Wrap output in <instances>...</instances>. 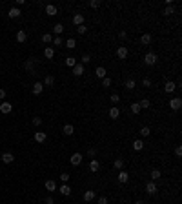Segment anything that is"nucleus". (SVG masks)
I'll list each match as a JSON object with an SVG mask.
<instances>
[{
    "label": "nucleus",
    "mask_w": 182,
    "mask_h": 204,
    "mask_svg": "<svg viewBox=\"0 0 182 204\" xmlns=\"http://www.w3.org/2000/svg\"><path fill=\"white\" fill-rule=\"evenodd\" d=\"M69 160H71V164H73V166H78L80 162L84 160V157H82V153H73Z\"/></svg>",
    "instance_id": "7ed1b4c3"
},
{
    "label": "nucleus",
    "mask_w": 182,
    "mask_h": 204,
    "mask_svg": "<svg viewBox=\"0 0 182 204\" xmlns=\"http://www.w3.org/2000/svg\"><path fill=\"white\" fill-rule=\"evenodd\" d=\"M102 86H104V87H109V86H111V78H109V77H104V78H102Z\"/></svg>",
    "instance_id": "58836bf2"
},
{
    "label": "nucleus",
    "mask_w": 182,
    "mask_h": 204,
    "mask_svg": "<svg viewBox=\"0 0 182 204\" xmlns=\"http://www.w3.org/2000/svg\"><path fill=\"white\" fill-rule=\"evenodd\" d=\"M173 13H175V9H173V6H167V8L164 9V15H167V17H170V15H173Z\"/></svg>",
    "instance_id": "79ce46f5"
},
{
    "label": "nucleus",
    "mask_w": 182,
    "mask_h": 204,
    "mask_svg": "<svg viewBox=\"0 0 182 204\" xmlns=\"http://www.w3.org/2000/svg\"><path fill=\"white\" fill-rule=\"evenodd\" d=\"M35 62H37L35 58H29V60H26V64H24L26 71H29V73H33V71H35Z\"/></svg>",
    "instance_id": "423d86ee"
},
{
    "label": "nucleus",
    "mask_w": 182,
    "mask_h": 204,
    "mask_svg": "<svg viewBox=\"0 0 182 204\" xmlns=\"http://www.w3.org/2000/svg\"><path fill=\"white\" fill-rule=\"evenodd\" d=\"M175 90H177V86H175V82H171V80H167V82L164 84V91L166 93H173Z\"/></svg>",
    "instance_id": "9b49d317"
},
{
    "label": "nucleus",
    "mask_w": 182,
    "mask_h": 204,
    "mask_svg": "<svg viewBox=\"0 0 182 204\" xmlns=\"http://www.w3.org/2000/svg\"><path fill=\"white\" fill-rule=\"evenodd\" d=\"M135 204H144V202H142V201H137V202H135Z\"/></svg>",
    "instance_id": "6e6d98bb"
},
{
    "label": "nucleus",
    "mask_w": 182,
    "mask_h": 204,
    "mask_svg": "<svg viewBox=\"0 0 182 204\" xmlns=\"http://www.w3.org/2000/svg\"><path fill=\"white\" fill-rule=\"evenodd\" d=\"M89 6H91L93 9H98L100 6H102V2H100V0H91V2H89Z\"/></svg>",
    "instance_id": "c9c22d12"
},
{
    "label": "nucleus",
    "mask_w": 182,
    "mask_h": 204,
    "mask_svg": "<svg viewBox=\"0 0 182 204\" xmlns=\"http://www.w3.org/2000/svg\"><path fill=\"white\" fill-rule=\"evenodd\" d=\"M109 117H111L113 120H115V119H118V117H120V110H118V108H117V106H113V108H111V110H109Z\"/></svg>",
    "instance_id": "a211bd4d"
},
{
    "label": "nucleus",
    "mask_w": 182,
    "mask_h": 204,
    "mask_svg": "<svg viewBox=\"0 0 182 204\" xmlns=\"http://www.w3.org/2000/svg\"><path fill=\"white\" fill-rule=\"evenodd\" d=\"M46 189H48L49 193H53V192H57V182L55 180H46Z\"/></svg>",
    "instance_id": "1a4fd4ad"
},
{
    "label": "nucleus",
    "mask_w": 182,
    "mask_h": 204,
    "mask_svg": "<svg viewBox=\"0 0 182 204\" xmlns=\"http://www.w3.org/2000/svg\"><path fill=\"white\" fill-rule=\"evenodd\" d=\"M118 182H122V184H126L127 180H129V175H127V171H122V169H120V173H118Z\"/></svg>",
    "instance_id": "f8f14e48"
},
{
    "label": "nucleus",
    "mask_w": 182,
    "mask_h": 204,
    "mask_svg": "<svg viewBox=\"0 0 182 204\" xmlns=\"http://www.w3.org/2000/svg\"><path fill=\"white\" fill-rule=\"evenodd\" d=\"M20 15H22V13H20L18 8H11V9H9V17H11V18H18Z\"/></svg>",
    "instance_id": "cd10ccee"
},
{
    "label": "nucleus",
    "mask_w": 182,
    "mask_h": 204,
    "mask_svg": "<svg viewBox=\"0 0 182 204\" xmlns=\"http://www.w3.org/2000/svg\"><path fill=\"white\" fill-rule=\"evenodd\" d=\"M73 22L77 24V28H78V26H82V24H84V15H80V13H77V15L73 17Z\"/></svg>",
    "instance_id": "412c9836"
},
{
    "label": "nucleus",
    "mask_w": 182,
    "mask_h": 204,
    "mask_svg": "<svg viewBox=\"0 0 182 204\" xmlns=\"http://www.w3.org/2000/svg\"><path fill=\"white\" fill-rule=\"evenodd\" d=\"M117 57L118 58H126L127 57V47L126 46H120L118 49H117Z\"/></svg>",
    "instance_id": "ddd939ff"
},
{
    "label": "nucleus",
    "mask_w": 182,
    "mask_h": 204,
    "mask_svg": "<svg viewBox=\"0 0 182 204\" xmlns=\"http://www.w3.org/2000/svg\"><path fill=\"white\" fill-rule=\"evenodd\" d=\"M60 180H62L64 184H67V180H69V173H60Z\"/></svg>",
    "instance_id": "a19ab883"
},
{
    "label": "nucleus",
    "mask_w": 182,
    "mask_h": 204,
    "mask_svg": "<svg viewBox=\"0 0 182 204\" xmlns=\"http://www.w3.org/2000/svg\"><path fill=\"white\" fill-rule=\"evenodd\" d=\"M140 42H142L144 46H147V44H151V35L149 33H144L142 37H140Z\"/></svg>",
    "instance_id": "393cba45"
},
{
    "label": "nucleus",
    "mask_w": 182,
    "mask_h": 204,
    "mask_svg": "<svg viewBox=\"0 0 182 204\" xmlns=\"http://www.w3.org/2000/svg\"><path fill=\"white\" fill-rule=\"evenodd\" d=\"M124 86H126V90H135V86H137V82H135L133 78H127Z\"/></svg>",
    "instance_id": "7c9ffc66"
},
{
    "label": "nucleus",
    "mask_w": 182,
    "mask_h": 204,
    "mask_svg": "<svg viewBox=\"0 0 182 204\" xmlns=\"http://www.w3.org/2000/svg\"><path fill=\"white\" fill-rule=\"evenodd\" d=\"M160 175H162V173H160V169H153V171H151V179L157 180V179H160Z\"/></svg>",
    "instance_id": "e433bc0d"
},
{
    "label": "nucleus",
    "mask_w": 182,
    "mask_h": 204,
    "mask_svg": "<svg viewBox=\"0 0 182 204\" xmlns=\"http://www.w3.org/2000/svg\"><path fill=\"white\" fill-rule=\"evenodd\" d=\"M58 192L62 193V195H66V197H67V195H71V188L67 186V184H62V186L58 188Z\"/></svg>",
    "instance_id": "b1692460"
},
{
    "label": "nucleus",
    "mask_w": 182,
    "mask_h": 204,
    "mask_svg": "<svg viewBox=\"0 0 182 204\" xmlns=\"http://www.w3.org/2000/svg\"><path fill=\"white\" fill-rule=\"evenodd\" d=\"M44 91V84L42 82H35V86H33V95H40Z\"/></svg>",
    "instance_id": "2eb2a0df"
},
{
    "label": "nucleus",
    "mask_w": 182,
    "mask_h": 204,
    "mask_svg": "<svg viewBox=\"0 0 182 204\" xmlns=\"http://www.w3.org/2000/svg\"><path fill=\"white\" fill-rule=\"evenodd\" d=\"M170 108H171V110H175V111H177V110H180V108H182V100H180L179 97L171 99V100H170Z\"/></svg>",
    "instance_id": "f03ea898"
},
{
    "label": "nucleus",
    "mask_w": 182,
    "mask_h": 204,
    "mask_svg": "<svg viewBox=\"0 0 182 204\" xmlns=\"http://www.w3.org/2000/svg\"><path fill=\"white\" fill-rule=\"evenodd\" d=\"M44 202H46V204H55V201H53L51 197H46V201H44Z\"/></svg>",
    "instance_id": "5fc2aeb1"
},
{
    "label": "nucleus",
    "mask_w": 182,
    "mask_h": 204,
    "mask_svg": "<svg viewBox=\"0 0 182 204\" xmlns=\"http://www.w3.org/2000/svg\"><path fill=\"white\" fill-rule=\"evenodd\" d=\"M13 160H15V155H13V153H9V151H6L4 155H2V162H4V164H11V162Z\"/></svg>",
    "instance_id": "6e6552de"
},
{
    "label": "nucleus",
    "mask_w": 182,
    "mask_h": 204,
    "mask_svg": "<svg viewBox=\"0 0 182 204\" xmlns=\"http://www.w3.org/2000/svg\"><path fill=\"white\" fill-rule=\"evenodd\" d=\"M57 13H58L57 6H53V4H48V6H46V15H49V17H55Z\"/></svg>",
    "instance_id": "0eeeda50"
},
{
    "label": "nucleus",
    "mask_w": 182,
    "mask_h": 204,
    "mask_svg": "<svg viewBox=\"0 0 182 204\" xmlns=\"http://www.w3.org/2000/svg\"><path fill=\"white\" fill-rule=\"evenodd\" d=\"M64 46L67 47V49H75V47H77V40H75V38H67Z\"/></svg>",
    "instance_id": "4be33fe9"
},
{
    "label": "nucleus",
    "mask_w": 182,
    "mask_h": 204,
    "mask_svg": "<svg viewBox=\"0 0 182 204\" xmlns=\"http://www.w3.org/2000/svg\"><path fill=\"white\" fill-rule=\"evenodd\" d=\"M98 204H107V199L106 197H98Z\"/></svg>",
    "instance_id": "603ef678"
},
{
    "label": "nucleus",
    "mask_w": 182,
    "mask_h": 204,
    "mask_svg": "<svg viewBox=\"0 0 182 204\" xmlns=\"http://www.w3.org/2000/svg\"><path fill=\"white\" fill-rule=\"evenodd\" d=\"M11 110H13L11 102H2V104H0V113L8 115V113H11Z\"/></svg>",
    "instance_id": "20e7f679"
},
{
    "label": "nucleus",
    "mask_w": 182,
    "mask_h": 204,
    "mask_svg": "<svg viewBox=\"0 0 182 204\" xmlns=\"http://www.w3.org/2000/svg\"><path fill=\"white\" fill-rule=\"evenodd\" d=\"M120 100V95L118 93H111V102H113V104H115V102H118Z\"/></svg>",
    "instance_id": "37998d69"
},
{
    "label": "nucleus",
    "mask_w": 182,
    "mask_h": 204,
    "mask_svg": "<svg viewBox=\"0 0 182 204\" xmlns=\"http://www.w3.org/2000/svg\"><path fill=\"white\" fill-rule=\"evenodd\" d=\"M26 38H28V33H26L24 29H20V31L17 33V42L22 44V42H26Z\"/></svg>",
    "instance_id": "dca6fc26"
},
{
    "label": "nucleus",
    "mask_w": 182,
    "mask_h": 204,
    "mask_svg": "<svg viewBox=\"0 0 182 204\" xmlns=\"http://www.w3.org/2000/svg\"><path fill=\"white\" fill-rule=\"evenodd\" d=\"M149 133H151V130H149L147 126H142V128H140V135H142V137H147Z\"/></svg>",
    "instance_id": "473e14b6"
},
{
    "label": "nucleus",
    "mask_w": 182,
    "mask_h": 204,
    "mask_svg": "<svg viewBox=\"0 0 182 204\" xmlns=\"http://www.w3.org/2000/svg\"><path fill=\"white\" fill-rule=\"evenodd\" d=\"M175 155H177V157H180V155H182V148H180V146L175 148Z\"/></svg>",
    "instance_id": "8fccbe9b"
},
{
    "label": "nucleus",
    "mask_w": 182,
    "mask_h": 204,
    "mask_svg": "<svg viewBox=\"0 0 182 204\" xmlns=\"http://www.w3.org/2000/svg\"><path fill=\"white\" fill-rule=\"evenodd\" d=\"M44 57L46 58H53V57H55V49H53V47H46V49H44Z\"/></svg>",
    "instance_id": "bb28decb"
},
{
    "label": "nucleus",
    "mask_w": 182,
    "mask_h": 204,
    "mask_svg": "<svg viewBox=\"0 0 182 204\" xmlns=\"http://www.w3.org/2000/svg\"><path fill=\"white\" fill-rule=\"evenodd\" d=\"M106 73H107V71H106V67H102V66H98L97 69H95L97 78H104V77H106Z\"/></svg>",
    "instance_id": "aec40b11"
},
{
    "label": "nucleus",
    "mask_w": 182,
    "mask_h": 204,
    "mask_svg": "<svg viewBox=\"0 0 182 204\" xmlns=\"http://www.w3.org/2000/svg\"><path fill=\"white\" fill-rule=\"evenodd\" d=\"M87 155H89L91 159H95V155H97V149H95V148H91L89 151H87Z\"/></svg>",
    "instance_id": "09e8293b"
},
{
    "label": "nucleus",
    "mask_w": 182,
    "mask_h": 204,
    "mask_svg": "<svg viewBox=\"0 0 182 204\" xmlns=\"http://www.w3.org/2000/svg\"><path fill=\"white\" fill-rule=\"evenodd\" d=\"M46 139H48V135H46L44 131H37V133H35V140L40 142V144H42V142H46Z\"/></svg>",
    "instance_id": "4468645a"
},
{
    "label": "nucleus",
    "mask_w": 182,
    "mask_h": 204,
    "mask_svg": "<svg viewBox=\"0 0 182 204\" xmlns=\"http://www.w3.org/2000/svg\"><path fill=\"white\" fill-rule=\"evenodd\" d=\"M142 84H144L146 87H149V86H151V80H149V78H144V80H142Z\"/></svg>",
    "instance_id": "3c124183"
},
{
    "label": "nucleus",
    "mask_w": 182,
    "mask_h": 204,
    "mask_svg": "<svg viewBox=\"0 0 182 204\" xmlns=\"http://www.w3.org/2000/svg\"><path fill=\"white\" fill-rule=\"evenodd\" d=\"M138 106H140V110H147V108L151 106V102L147 100V99H142V100L138 102Z\"/></svg>",
    "instance_id": "c756f323"
},
{
    "label": "nucleus",
    "mask_w": 182,
    "mask_h": 204,
    "mask_svg": "<svg viewBox=\"0 0 182 204\" xmlns=\"http://www.w3.org/2000/svg\"><path fill=\"white\" fill-rule=\"evenodd\" d=\"M91 62V55H87V53H86V55L82 57V64H89Z\"/></svg>",
    "instance_id": "c03bdc74"
},
{
    "label": "nucleus",
    "mask_w": 182,
    "mask_h": 204,
    "mask_svg": "<svg viewBox=\"0 0 182 204\" xmlns=\"http://www.w3.org/2000/svg\"><path fill=\"white\" fill-rule=\"evenodd\" d=\"M93 199H95V192H93V189H87V192H84V201H86V202H91Z\"/></svg>",
    "instance_id": "f3484780"
},
{
    "label": "nucleus",
    "mask_w": 182,
    "mask_h": 204,
    "mask_svg": "<svg viewBox=\"0 0 182 204\" xmlns=\"http://www.w3.org/2000/svg\"><path fill=\"white\" fill-rule=\"evenodd\" d=\"M133 149H135V151H142V149H144V142L142 140H135L133 142Z\"/></svg>",
    "instance_id": "a878e982"
},
{
    "label": "nucleus",
    "mask_w": 182,
    "mask_h": 204,
    "mask_svg": "<svg viewBox=\"0 0 182 204\" xmlns=\"http://www.w3.org/2000/svg\"><path fill=\"white\" fill-rule=\"evenodd\" d=\"M64 64H66L67 67H75V64H77V60H75V57H67V58L64 60Z\"/></svg>",
    "instance_id": "c85d7f7f"
},
{
    "label": "nucleus",
    "mask_w": 182,
    "mask_h": 204,
    "mask_svg": "<svg viewBox=\"0 0 182 204\" xmlns=\"http://www.w3.org/2000/svg\"><path fill=\"white\" fill-rule=\"evenodd\" d=\"M53 29H55V35L58 37V35H60V33H62V31H64V26H62V24H57V26H55V28H53Z\"/></svg>",
    "instance_id": "4c0bfd02"
},
{
    "label": "nucleus",
    "mask_w": 182,
    "mask_h": 204,
    "mask_svg": "<svg viewBox=\"0 0 182 204\" xmlns=\"http://www.w3.org/2000/svg\"><path fill=\"white\" fill-rule=\"evenodd\" d=\"M89 169H91L93 173H95V171H98V169H100V162H98L97 159H93V160L89 162Z\"/></svg>",
    "instance_id": "6ab92c4d"
},
{
    "label": "nucleus",
    "mask_w": 182,
    "mask_h": 204,
    "mask_svg": "<svg viewBox=\"0 0 182 204\" xmlns=\"http://www.w3.org/2000/svg\"><path fill=\"white\" fill-rule=\"evenodd\" d=\"M62 133H64V135H73V133H75V128H73L71 124H66V126L62 128Z\"/></svg>",
    "instance_id": "5701e85b"
},
{
    "label": "nucleus",
    "mask_w": 182,
    "mask_h": 204,
    "mask_svg": "<svg viewBox=\"0 0 182 204\" xmlns=\"http://www.w3.org/2000/svg\"><path fill=\"white\" fill-rule=\"evenodd\" d=\"M33 124L40 126V124H42V117H33Z\"/></svg>",
    "instance_id": "a18cd8bd"
},
{
    "label": "nucleus",
    "mask_w": 182,
    "mask_h": 204,
    "mask_svg": "<svg viewBox=\"0 0 182 204\" xmlns=\"http://www.w3.org/2000/svg\"><path fill=\"white\" fill-rule=\"evenodd\" d=\"M146 193H147V195H155V193H157V184H155L153 180L146 184Z\"/></svg>",
    "instance_id": "39448f33"
},
{
    "label": "nucleus",
    "mask_w": 182,
    "mask_h": 204,
    "mask_svg": "<svg viewBox=\"0 0 182 204\" xmlns=\"http://www.w3.org/2000/svg\"><path fill=\"white\" fill-rule=\"evenodd\" d=\"M77 31H78V33H80V35H84V33H86V31H87V28H86V26H84V24H82V26H78V28H77Z\"/></svg>",
    "instance_id": "49530a36"
},
{
    "label": "nucleus",
    "mask_w": 182,
    "mask_h": 204,
    "mask_svg": "<svg viewBox=\"0 0 182 204\" xmlns=\"http://www.w3.org/2000/svg\"><path fill=\"white\" fill-rule=\"evenodd\" d=\"M157 60H158V57H157V53H146V55H144V62L147 64V66H155V64H157Z\"/></svg>",
    "instance_id": "f257e3e1"
},
{
    "label": "nucleus",
    "mask_w": 182,
    "mask_h": 204,
    "mask_svg": "<svg viewBox=\"0 0 182 204\" xmlns=\"http://www.w3.org/2000/svg\"><path fill=\"white\" fill-rule=\"evenodd\" d=\"M131 113H135V115L140 113V106H138V102H133V104H131Z\"/></svg>",
    "instance_id": "72a5a7b5"
},
{
    "label": "nucleus",
    "mask_w": 182,
    "mask_h": 204,
    "mask_svg": "<svg viewBox=\"0 0 182 204\" xmlns=\"http://www.w3.org/2000/svg\"><path fill=\"white\" fill-rule=\"evenodd\" d=\"M4 99H6V90L0 87V100H4Z\"/></svg>",
    "instance_id": "864d4df0"
},
{
    "label": "nucleus",
    "mask_w": 182,
    "mask_h": 204,
    "mask_svg": "<svg viewBox=\"0 0 182 204\" xmlns=\"http://www.w3.org/2000/svg\"><path fill=\"white\" fill-rule=\"evenodd\" d=\"M115 168H117V169H122V168H124V160H122V159H117V160H115Z\"/></svg>",
    "instance_id": "ea45409f"
},
{
    "label": "nucleus",
    "mask_w": 182,
    "mask_h": 204,
    "mask_svg": "<svg viewBox=\"0 0 182 204\" xmlns=\"http://www.w3.org/2000/svg\"><path fill=\"white\" fill-rule=\"evenodd\" d=\"M53 44H55V47H57V46H62V38H60V37H55Z\"/></svg>",
    "instance_id": "de8ad7c7"
},
{
    "label": "nucleus",
    "mask_w": 182,
    "mask_h": 204,
    "mask_svg": "<svg viewBox=\"0 0 182 204\" xmlns=\"http://www.w3.org/2000/svg\"><path fill=\"white\" fill-rule=\"evenodd\" d=\"M42 42H44V44H49V42H53V37L49 35V33H46V35H42Z\"/></svg>",
    "instance_id": "f704fd0d"
},
{
    "label": "nucleus",
    "mask_w": 182,
    "mask_h": 204,
    "mask_svg": "<svg viewBox=\"0 0 182 204\" xmlns=\"http://www.w3.org/2000/svg\"><path fill=\"white\" fill-rule=\"evenodd\" d=\"M73 75H75V77L84 75V64H75V67H73Z\"/></svg>",
    "instance_id": "9d476101"
},
{
    "label": "nucleus",
    "mask_w": 182,
    "mask_h": 204,
    "mask_svg": "<svg viewBox=\"0 0 182 204\" xmlns=\"http://www.w3.org/2000/svg\"><path fill=\"white\" fill-rule=\"evenodd\" d=\"M44 84L46 86H53V84H55V77H53V75H48L46 80H44Z\"/></svg>",
    "instance_id": "2f4dec72"
}]
</instances>
